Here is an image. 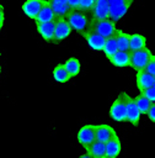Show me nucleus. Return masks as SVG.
<instances>
[{
  "label": "nucleus",
  "mask_w": 155,
  "mask_h": 158,
  "mask_svg": "<svg viewBox=\"0 0 155 158\" xmlns=\"http://www.w3.org/2000/svg\"><path fill=\"white\" fill-rule=\"evenodd\" d=\"M87 15V12L80 10L79 7H74L68 11L65 19L74 31L82 35L85 31L90 28V17Z\"/></svg>",
  "instance_id": "1"
},
{
  "label": "nucleus",
  "mask_w": 155,
  "mask_h": 158,
  "mask_svg": "<svg viewBox=\"0 0 155 158\" xmlns=\"http://www.w3.org/2000/svg\"><path fill=\"white\" fill-rule=\"evenodd\" d=\"M90 28L93 30L95 32L100 33L105 38L114 35V32L117 31L116 22L112 21L109 17L102 19V20H92V19H90Z\"/></svg>",
  "instance_id": "2"
},
{
  "label": "nucleus",
  "mask_w": 155,
  "mask_h": 158,
  "mask_svg": "<svg viewBox=\"0 0 155 158\" xmlns=\"http://www.w3.org/2000/svg\"><path fill=\"white\" fill-rule=\"evenodd\" d=\"M119 95L122 96L123 101H124V105H125V112H127V121L132 125H138L139 121H140V111L134 101V98H132L129 94H127L125 91H122L119 93Z\"/></svg>",
  "instance_id": "3"
},
{
  "label": "nucleus",
  "mask_w": 155,
  "mask_h": 158,
  "mask_svg": "<svg viewBox=\"0 0 155 158\" xmlns=\"http://www.w3.org/2000/svg\"><path fill=\"white\" fill-rule=\"evenodd\" d=\"M153 53L149 48L144 47L137 51H130V62H129V67L133 68L134 70H139V69H144V67L146 65V63L149 62V59L151 58Z\"/></svg>",
  "instance_id": "4"
},
{
  "label": "nucleus",
  "mask_w": 155,
  "mask_h": 158,
  "mask_svg": "<svg viewBox=\"0 0 155 158\" xmlns=\"http://www.w3.org/2000/svg\"><path fill=\"white\" fill-rule=\"evenodd\" d=\"M73 28L70 27L69 22L66 21L65 17H55L54 19V38L53 43H60L62 41L66 40Z\"/></svg>",
  "instance_id": "5"
},
{
  "label": "nucleus",
  "mask_w": 155,
  "mask_h": 158,
  "mask_svg": "<svg viewBox=\"0 0 155 158\" xmlns=\"http://www.w3.org/2000/svg\"><path fill=\"white\" fill-rule=\"evenodd\" d=\"M109 116L117 121V122H124L127 121V112H125V105L121 95H118L114 101L112 102L109 107Z\"/></svg>",
  "instance_id": "6"
},
{
  "label": "nucleus",
  "mask_w": 155,
  "mask_h": 158,
  "mask_svg": "<svg viewBox=\"0 0 155 158\" xmlns=\"http://www.w3.org/2000/svg\"><path fill=\"white\" fill-rule=\"evenodd\" d=\"M90 19L92 20H102L109 16V5L107 0H95L91 10H90Z\"/></svg>",
  "instance_id": "7"
},
{
  "label": "nucleus",
  "mask_w": 155,
  "mask_h": 158,
  "mask_svg": "<svg viewBox=\"0 0 155 158\" xmlns=\"http://www.w3.org/2000/svg\"><path fill=\"white\" fill-rule=\"evenodd\" d=\"M81 36L86 40L87 44H89L92 49H95V51H102L103 44H105V41H106V38H105L103 36H101L100 33L95 32V31L91 30V28H89L87 31H85Z\"/></svg>",
  "instance_id": "8"
},
{
  "label": "nucleus",
  "mask_w": 155,
  "mask_h": 158,
  "mask_svg": "<svg viewBox=\"0 0 155 158\" xmlns=\"http://www.w3.org/2000/svg\"><path fill=\"white\" fill-rule=\"evenodd\" d=\"M76 139L82 147H86L95 141V125H84L78 131Z\"/></svg>",
  "instance_id": "9"
},
{
  "label": "nucleus",
  "mask_w": 155,
  "mask_h": 158,
  "mask_svg": "<svg viewBox=\"0 0 155 158\" xmlns=\"http://www.w3.org/2000/svg\"><path fill=\"white\" fill-rule=\"evenodd\" d=\"M114 135H117V132L114 131V128L107 123H100V125H95V139L106 143L108 139H111Z\"/></svg>",
  "instance_id": "10"
},
{
  "label": "nucleus",
  "mask_w": 155,
  "mask_h": 158,
  "mask_svg": "<svg viewBox=\"0 0 155 158\" xmlns=\"http://www.w3.org/2000/svg\"><path fill=\"white\" fill-rule=\"evenodd\" d=\"M54 19H55V15H54V11H53L50 4L48 2V0H43L41 10L38 11L37 16L34 17V22L36 23L49 22V21H53Z\"/></svg>",
  "instance_id": "11"
},
{
  "label": "nucleus",
  "mask_w": 155,
  "mask_h": 158,
  "mask_svg": "<svg viewBox=\"0 0 155 158\" xmlns=\"http://www.w3.org/2000/svg\"><path fill=\"white\" fill-rule=\"evenodd\" d=\"M135 72H137L135 83H137V88L139 89V91H143L144 89L154 85V75L148 73L145 69H139Z\"/></svg>",
  "instance_id": "12"
},
{
  "label": "nucleus",
  "mask_w": 155,
  "mask_h": 158,
  "mask_svg": "<svg viewBox=\"0 0 155 158\" xmlns=\"http://www.w3.org/2000/svg\"><path fill=\"white\" fill-rule=\"evenodd\" d=\"M108 60L119 68H124V67H129V62H130V51H122L118 49L109 58Z\"/></svg>",
  "instance_id": "13"
},
{
  "label": "nucleus",
  "mask_w": 155,
  "mask_h": 158,
  "mask_svg": "<svg viewBox=\"0 0 155 158\" xmlns=\"http://www.w3.org/2000/svg\"><path fill=\"white\" fill-rule=\"evenodd\" d=\"M85 152L90 156V158H106V143L100 141H93L89 146L84 147Z\"/></svg>",
  "instance_id": "14"
},
{
  "label": "nucleus",
  "mask_w": 155,
  "mask_h": 158,
  "mask_svg": "<svg viewBox=\"0 0 155 158\" xmlns=\"http://www.w3.org/2000/svg\"><path fill=\"white\" fill-rule=\"evenodd\" d=\"M122 151V143L117 135H114L111 139L106 142V158H116L121 154Z\"/></svg>",
  "instance_id": "15"
},
{
  "label": "nucleus",
  "mask_w": 155,
  "mask_h": 158,
  "mask_svg": "<svg viewBox=\"0 0 155 158\" xmlns=\"http://www.w3.org/2000/svg\"><path fill=\"white\" fill-rule=\"evenodd\" d=\"M133 1H127V2H122L119 5H114V6H109V19L114 22L119 21L130 9Z\"/></svg>",
  "instance_id": "16"
},
{
  "label": "nucleus",
  "mask_w": 155,
  "mask_h": 158,
  "mask_svg": "<svg viewBox=\"0 0 155 158\" xmlns=\"http://www.w3.org/2000/svg\"><path fill=\"white\" fill-rule=\"evenodd\" d=\"M42 2H43V0H26V1L22 4L21 9H22L23 14H25L28 19L34 20V17L37 16L38 11H39L41 7H42Z\"/></svg>",
  "instance_id": "17"
},
{
  "label": "nucleus",
  "mask_w": 155,
  "mask_h": 158,
  "mask_svg": "<svg viewBox=\"0 0 155 158\" xmlns=\"http://www.w3.org/2000/svg\"><path fill=\"white\" fill-rule=\"evenodd\" d=\"M36 28L41 37L46 42H53L54 38V20L49 22H42V23H36Z\"/></svg>",
  "instance_id": "18"
},
{
  "label": "nucleus",
  "mask_w": 155,
  "mask_h": 158,
  "mask_svg": "<svg viewBox=\"0 0 155 158\" xmlns=\"http://www.w3.org/2000/svg\"><path fill=\"white\" fill-rule=\"evenodd\" d=\"M48 2L50 4L55 17H65L68 11L70 10L68 0H48Z\"/></svg>",
  "instance_id": "19"
},
{
  "label": "nucleus",
  "mask_w": 155,
  "mask_h": 158,
  "mask_svg": "<svg viewBox=\"0 0 155 158\" xmlns=\"http://www.w3.org/2000/svg\"><path fill=\"white\" fill-rule=\"evenodd\" d=\"M63 65H64V68L66 69V72L69 73V75H70L71 78L79 75V73H80V70H81V63H80V60H79L78 58H75V57H71V58L66 59V60L63 63Z\"/></svg>",
  "instance_id": "20"
},
{
  "label": "nucleus",
  "mask_w": 155,
  "mask_h": 158,
  "mask_svg": "<svg viewBox=\"0 0 155 158\" xmlns=\"http://www.w3.org/2000/svg\"><path fill=\"white\" fill-rule=\"evenodd\" d=\"M53 78L57 83H66L71 79V77L69 75V73L66 72V69L64 68L63 64H57L54 68H53Z\"/></svg>",
  "instance_id": "21"
},
{
  "label": "nucleus",
  "mask_w": 155,
  "mask_h": 158,
  "mask_svg": "<svg viewBox=\"0 0 155 158\" xmlns=\"http://www.w3.org/2000/svg\"><path fill=\"white\" fill-rule=\"evenodd\" d=\"M114 37H116V41H117L118 49L129 51V37H130L129 33L117 28V31L114 32Z\"/></svg>",
  "instance_id": "22"
},
{
  "label": "nucleus",
  "mask_w": 155,
  "mask_h": 158,
  "mask_svg": "<svg viewBox=\"0 0 155 158\" xmlns=\"http://www.w3.org/2000/svg\"><path fill=\"white\" fill-rule=\"evenodd\" d=\"M146 47V38L140 33H133L129 37V51H137Z\"/></svg>",
  "instance_id": "23"
},
{
  "label": "nucleus",
  "mask_w": 155,
  "mask_h": 158,
  "mask_svg": "<svg viewBox=\"0 0 155 158\" xmlns=\"http://www.w3.org/2000/svg\"><path fill=\"white\" fill-rule=\"evenodd\" d=\"M116 51H118V46H117V41H116L114 35H112V36H109V37L106 38L105 44H103V48H102V52L105 53V56L107 58H109Z\"/></svg>",
  "instance_id": "24"
},
{
  "label": "nucleus",
  "mask_w": 155,
  "mask_h": 158,
  "mask_svg": "<svg viewBox=\"0 0 155 158\" xmlns=\"http://www.w3.org/2000/svg\"><path fill=\"white\" fill-rule=\"evenodd\" d=\"M134 101H135V104H137V106H138L140 114H141V115H143V114L146 115V112H148V110H149V107H150V105H151V101H150L144 94H141V93L134 98Z\"/></svg>",
  "instance_id": "25"
},
{
  "label": "nucleus",
  "mask_w": 155,
  "mask_h": 158,
  "mask_svg": "<svg viewBox=\"0 0 155 158\" xmlns=\"http://www.w3.org/2000/svg\"><path fill=\"white\" fill-rule=\"evenodd\" d=\"M93 2H95V0H79L78 7L80 10H82V11H85V12L89 14L90 10H91V7H92V5H93Z\"/></svg>",
  "instance_id": "26"
},
{
  "label": "nucleus",
  "mask_w": 155,
  "mask_h": 158,
  "mask_svg": "<svg viewBox=\"0 0 155 158\" xmlns=\"http://www.w3.org/2000/svg\"><path fill=\"white\" fill-rule=\"evenodd\" d=\"M141 94H144L151 102H155V86L154 85H151V86H149V88H146V89H144L143 91H140Z\"/></svg>",
  "instance_id": "27"
},
{
  "label": "nucleus",
  "mask_w": 155,
  "mask_h": 158,
  "mask_svg": "<svg viewBox=\"0 0 155 158\" xmlns=\"http://www.w3.org/2000/svg\"><path fill=\"white\" fill-rule=\"evenodd\" d=\"M144 69H145L148 73H150L151 75L155 77V56H154V54L151 56V58L149 59V62L146 63V65L144 67Z\"/></svg>",
  "instance_id": "28"
},
{
  "label": "nucleus",
  "mask_w": 155,
  "mask_h": 158,
  "mask_svg": "<svg viewBox=\"0 0 155 158\" xmlns=\"http://www.w3.org/2000/svg\"><path fill=\"white\" fill-rule=\"evenodd\" d=\"M146 115H148V117H149L150 121L155 122V102H151V105H150V107H149Z\"/></svg>",
  "instance_id": "29"
},
{
  "label": "nucleus",
  "mask_w": 155,
  "mask_h": 158,
  "mask_svg": "<svg viewBox=\"0 0 155 158\" xmlns=\"http://www.w3.org/2000/svg\"><path fill=\"white\" fill-rule=\"evenodd\" d=\"M4 23H5V10L4 6L0 4V31L4 27Z\"/></svg>",
  "instance_id": "30"
},
{
  "label": "nucleus",
  "mask_w": 155,
  "mask_h": 158,
  "mask_svg": "<svg viewBox=\"0 0 155 158\" xmlns=\"http://www.w3.org/2000/svg\"><path fill=\"white\" fill-rule=\"evenodd\" d=\"M107 1H108V5H109V6L119 5V4H122V2H127V1H133V2H134V0H107Z\"/></svg>",
  "instance_id": "31"
},
{
  "label": "nucleus",
  "mask_w": 155,
  "mask_h": 158,
  "mask_svg": "<svg viewBox=\"0 0 155 158\" xmlns=\"http://www.w3.org/2000/svg\"><path fill=\"white\" fill-rule=\"evenodd\" d=\"M68 2L70 5V9L78 7V5H79V0H68Z\"/></svg>",
  "instance_id": "32"
},
{
  "label": "nucleus",
  "mask_w": 155,
  "mask_h": 158,
  "mask_svg": "<svg viewBox=\"0 0 155 158\" xmlns=\"http://www.w3.org/2000/svg\"><path fill=\"white\" fill-rule=\"evenodd\" d=\"M154 86H155V77H154Z\"/></svg>",
  "instance_id": "33"
},
{
  "label": "nucleus",
  "mask_w": 155,
  "mask_h": 158,
  "mask_svg": "<svg viewBox=\"0 0 155 158\" xmlns=\"http://www.w3.org/2000/svg\"><path fill=\"white\" fill-rule=\"evenodd\" d=\"M0 73H1V64H0Z\"/></svg>",
  "instance_id": "34"
}]
</instances>
